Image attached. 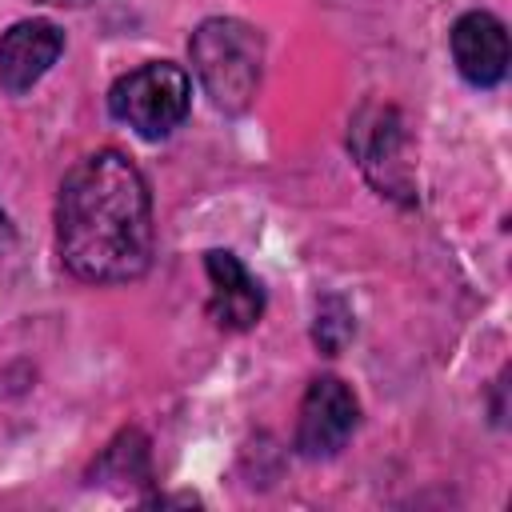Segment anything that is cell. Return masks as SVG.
Instances as JSON below:
<instances>
[{
  "instance_id": "1",
  "label": "cell",
  "mask_w": 512,
  "mask_h": 512,
  "mask_svg": "<svg viewBox=\"0 0 512 512\" xmlns=\"http://www.w3.org/2000/svg\"><path fill=\"white\" fill-rule=\"evenodd\" d=\"M56 244L76 280L128 284L152 260V192L140 168L100 148L68 168L56 196Z\"/></svg>"
},
{
  "instance_id": "2",
  "label": "cell",
  "mask_w": 512,
  "mask_h": 512,
  "mask_svg": "<svg viewBox=\"0 0 512 512\" xmlns=\"http://www.w3.org/2000/svg\"><path fill=\"white\" fill-rule=\"evenodd\" d=\"M192 72L220 112H244L260 88L264 40L252 24L232 16L204 20L188 40Z\"/></svg>"
},
{
  "instance_id": "3",
  "label": "cell",
  "mask_w": 512,
  "mask_h": 512,
  "mask_svg": "<svg viewBox=\"0 0 512 512\" xmlns=\"http://www.w3.org/2000/svg\"><path fill=\"white\" fill-rule=\"evenodd\" d=\"M192 108V80L172 60H148L108 88V112L144 140H160L184 124Z\"/></svg>"
},
{
  "instance_id": "4",
  "label": "cell",
  "mask_w": 512,
  "mask_h": 512,
  "mask_svg": "<svg viewBox=\"0 0 512 512\" xmlns=\"http://www.w3.org/2000/svg\"><path fill=\"white\" fill-rule=\"evenodd\" d=\"M360 424V404L340 376H316L300 400L296 416V452L304 460L336 456Z\"/></svg>"
},
{
  "instance_id": "5",
  "label": "cell",
  "mask_w": 512,
  "mask_h": 512,
  "mask_svg": "<svg viewBox=\"0 0 512 512\" xmlns=\"http://www.w3.org/2000/svg\"><path fill=\"white\" fill-rule=\"evenodd\" d=\"M204 272H208V284H212L208 316L220 328H232V332L252 328L264 312V288L240 264V256L228 252V248H212V252H204Z\"/></svg>"
},
{
  "instance_id": "6",
  "label": "cell",
  "mask_w": 512,
  "mask_h": 512,
  "mask_svg": "<svg viewBox=\"0 0 512 512\" xmlns=\"http://www.w3.org/2000/svg\"><path fill=\"white\" fill-rule=\"evenodd\" d=\"M64 32L52 20H20L0 36V84L20 96L44 80V72L60 60Z\"/></svg>"
},
{
  "instance_id": "7",
  "label": "cell",
  "mask_w": 512,
  "mask_h": 512,
  "mask_svg": "<svg viewBox=\"0 0 512 512\" xmlns=\"http://www.w3.org/2000/svg\"><path fill=\"white\" fill-rule=\"evenodd\" d=\"M452 60L472 88H496L508 72V32L492 12H464L452 24Z\"/></svg>"
},
{
  "instance_id": "8",
  "label": "cell",
  "mask_w": 512,
  "mask_h": 512,
  "mask_svg": "<svg viewBox=\"0 0 512 512\" xmlns=\"http://www.w3.org/2000/svg\"><path fill=\"white\" fill-rule=\"evenodd\" d=\"M12 244V224H8V216H4V208H0V252Z\"/></svg>"
},
{
  "instance_id": "9",
  "label": "cell",
  "mask_w": 512,
  "mask_h": 512,
  "mask_svg": "<svg viewBox=\"0 0 512 512\" xmlns=\"http://www.w3.org/2000/svg\"><path fill=\"white\" fill-rule=\"evenodd\" d=\"M40 4H88V0H40Z\"/></svg>"
}]
</instances>
